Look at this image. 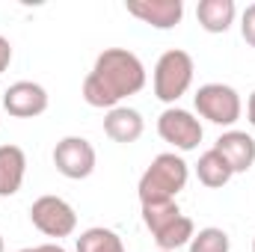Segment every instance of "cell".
<instances>
[{
	"label": "cell",
	"instance_id": "4",
	"mask_svg": "<svg viewBox=\"0 0 255 252\" xmlns=\"http://www.w3.org/2000/svg\"><path fill=\"white\" fill-rule=\"evenodd\" d=\"M193 104H196V113L202 119H208L211 125H220V127H232L244 113V101H241L238 89L229 86V83H205V86H199L196 95H193Z\"/></svg>",
	"mask_w": 255,
	"mask_h": 252
},
{
	"label": "cell",
	"instance_id": "15",
	"mask_svg": "<svg viewBox=\"0 0 255 252\" xmlns=\"http://www.w3.org/2000/svg\"><path fill=\"white\" fill-rule=\"evenodd\" d=\"M74 250L77 252H128L122 238L113 229H104V226H92V229L80 232Z\"/></svg>",
	"mask_w": 255,
	"mask_h": 252
},
{
	"label": "cell",
	"instance_id": "26",
	"mask_svg": "<svg viewBox=\"0 0 255 252\" xmlns=\"http://www.w3.org/2000/svg\"><path fill=\"white\" fill-rule=\"evenodd\" d=\"M157 252H160V250H157Z\"/></svg>",
	"mask_w": 255,
	"mask_h": 252
},
{
	"label": "cell",
	"instance_id": "7",
	"mask_svg": "<svg viewBox=\"0 0 255 252\" xmlns=\"http://www.w3.org/2000/svg\"><path fill=\"white\" fill-rule=\"evenodd\" d=\"M95 145L86 136H63L54 145V166L63 178L80 181L95 172Z\"/></svg>",
	"mask_w": 255,
	"mask_h": 252
},
{
	"label": "cell",
	"instance_id": "18",
	"mask_svg": "<svg viewBox=\"0 0 255 252\" xmlns=\"http://www.w3.org/2000/svg\"><path fill=\"white\" fill-rule=\"evenodd\" d=\"M187 247H190V252H229L232 250V238L223 229L208 226V229H202V232L193 235V241Z\"/></svg>",
	"mask_w": 255,
	"mask_h": 252
},
{
	"label": "cell",
	"instance_id": "10",
	"mask_svg": "<svg viewBox=\"0 0 255 252\" xmlns=\"http://www.w3.org/2000/svg\"><path fill=\"white\" fill-rule=\"evenodd\" d=\"M214 148L223 154V160L232 166V172H247L255 163V139L247 130H226L217 136Z\"/></svg>",
	"mask_w": 255,
	"mask_h": 252
},
{
	"label": "cell",
	"instance_id": "24",
	"mask_svg": "<svg viewBox=\"0 0 255 252\" xmlns=\"http://www.w3.org/2000/svg\"><path fill=\"white\" fill-rule=\"evenodd\" d=\"M3 250H6V247H3V235H0V252H3Z\"/></svg>",
	"mask_w": 255,
	"mask_h": 252
},
{
	"label": "cell",
	"instance_id": "20",
	"mask_svg": "<svg viewBox=\"0 0 255 252\" xmlns=\"http://www.w3.org/2000/svg\"><path fill=\"white\" fill-rule=\"evenodd\" d=\"M9 63H12V45L6 36H0V74L9 68Z\"/></svg>",
	"mask_w": 255,
	"mask_h": 252
},
{
	"label": "cell",
	"instance_id": "1",
	"mask_svg": "<svg viewBox=\"0 0 255 252\" xmlns=\"http://www.w3.org/2000/svg\"><path fill=\"white\" fill-rule=\"evenodd\" d=\"M145 65L128 48H107L98 54L92 71L83 80V101L95 110H113L125 98L142 92Z\"/></svg>",
	"mask_w": 255,
	"mask_h": 252
},
{
	"label": "cell",
	"instance_id": "11",
	"mask_svg": "<svg viewBox=\"0 0 255 252\" xmlns=\"http://www.w3.org/2000/svg\"><path fill=\"white\" fill-rule=\"evenodd\" d=\"M142 130H145V122H142L139 110H133V107L119 104V107L107 110V116H104V133L113 142L130 145V142H136L142 136Z\"/></svg>",
	"mask_w": 255,
	"mask_h": 252
},
{
	"label": "cell",
	"instance_id": "22",
	"mask_svg": "<svg viewBox=\"0 0 255 252\" xmlns=\"http://www.w3.org/2000/svg\"><path fill=\"white\" fill-rule=\"evenodd\" d=\"M36 252H65L60 244H42V247H36Z\"/></svg>",
	"mask_w": 255,
	"mask_h": 252
},
{
	"label": "cell",
	"instance_id": "13",
	"mask_svg": "<svg viewBox=\"0 0 255 252\" xmlns=\"http://www.w3.org/2000/svg\"><path fill=\"white\" fill-rule=\"evenodd\" d=\"M238 18L235 0H199L196 21L205 33H226Z\"/></svg>",
	"mask_w": 255,
	"mask_h": 252
},
{
	"label": "cell",
	"instance_id": "16",
	"mask_svg": "<svg viewBox=\"0 0 255 252\" xmlns=\"http://www.w3.org/2000/svg\"><path fill=\"white\" fill-rule=\"evenodd\" d=\"M193 235H196V226H193L190 217H175L166 229H160L157 235H151L154 238V244H157V250L160 252H175L181 250V247H187L193 241Z\"/></svg>",
	"mask_w": 255,
	"mask_h": 252
},
{
	"label": "cell",
	"instance_id": "25",
	"mask_svg": "<svg viewBox=\"0 0 255 252\" xmlns=\"http://www.w3.org/2000/svg\"><path fill=\"white\" fill-rule=\"evenodd\" d=\"M253 252H255V238H253Z\"/></svg>",
	"mask_w": 255,
	"mask_h": 252
},
{
	"label": "cell",
	"instance_id": "2",
	"mask_svg": "<svg viewBox=\"0 0 255 252\" xmlns=\"http://www.w3.org/2000/svg\"><path fill=\"white\" fill-rule=\"evenodd\" d=\"M190 178V166L181 154L175 151H163L157 154L148 169L139 175V205H154V202H175V196L187 187Z\"/></svg>",
	"mask_w": 255,
	"mask_h": 252
},
{
	"label": "cell",
	"instance_id": "3",
	"mask_svg": "<svg viewBox=\"0 0 255 252\" xmlns=\"http://www.w3.org/2000/svg\"><path fill=\"white\" fill-rule=\"evenodd\" d=\"M193 57L181 48H169L166 54H160V60L154 65V95L163 104H172L187 95V89L193 86Z\"/></svg>",
	"mask_w": 255,
	"mask_h": 252
},
{
	"label": "cell",
	"instance_id": "21",
	"mask_svg": "<svg viewBox=\"0 0 255 252\" xmlns=\"http://www.w3.org/2000/svg\"><path fill=\"white\" fill-rule=\"evenodd\" d=\"M247 119H250V125L255 127V92L250 95V101H247Z\"/></svg>",
	"mask_w": 255,
	"mask_h": 252
},
{
	"label": "cell",
	"instance_id": "5",
	"mask_svg": "<svg viewBox=\"0 0 255 252\" xmlns=\"http://www.w3.org/2000/svg\"><path fill=\"white\" fill-rule=\"evenodd\" d=\"M30 223L45 238H68L77 229V214L63 196H39L30 205Z\"/></svg>",
	"mask_w": 255,
	"mask_h": 252
},
{
	"label": "cell",
	"instance_id": "19",
	"mask_svg": "<svg viewBox=\"0 0 255 252\" xmlns=\"http://www.w3.org/2000/svg\"><path fill=\"white\" fill-rule=\"evenodd\" d=\"M241 36H244L247 45L255 48V3H250L244 9V15H241Z\"/></svg>",
	"mask_w": 255,
	"mask_h": 252
},
{
	"label": "cell",
	"instance_id": "17",
	"mask_svg": "<svg viewBox=\"0 0 255 252\" xmlns=\"http://www.w3.org/2000/svg\"><path fill=\"white\" fill-rule=\"evenodd\" d=\"M175 217H181L178 202H154V205H142V223L151 235H157L160 229H166Z\"/></svg>",
	"mask_w": 255,
	"mask_h": 252
},
{
	"label": "cell",
	"instance_id": "12",
	"mask_svg": "<svg viewBox=\"0 0 255 252\" xmlns=\"http://www.w3.org/2000/svg\"><path fill=\"white\" fill-rule=\"evenodd\" d=\"M27 175V154L18 145H0V196H15Z\"/></svg>",
	"mask_w": 255,
	"mask_h": 252
},
{
	"label": "cell",
	"instance_id": "9",
	"mask_svg": "<svg viewBox=\"0 0 255 252\" xmlns=\"http://www.w3.org/2000/svg\"><path fill=\"white\" fill-rule=\"evenodd\" d=\"M128 15L139 18L142 24L154 30H172L184 18V3L181 0H128Z\"/></svg>",
	"mask_w": 255,
	"mask_h": 252
},
{
	"label": "cell",
	"instance_id": "8",
	"mask_svg": "<svg viewBox=\"0 0 255 252\" xmlns=\"http://www.w3.org/2000/svg\"><path fill=\"white\" fill-rule=\"evenodd\" d=\"M3 110L15 119H36L48 110V89L36 80H18L3 92Z\"/></svg>",
	"mask_w": 255,
	"mask_h": 252
},
{
	"label": "cell",
	"instance_id": "6",
	"mask_svg": "<svg viewBox=\"0 0 255 252\" xmlns=\"http://www.w3.org/2000/svg\"><path fill=\"white\" fill-rule=\"evenodd\" d=\"M157 133L172 148L193 151V148H199V142L205 136V127H202V122L193 116L190 110H184V107H166L157 116Z\"/></svg>",
	"mask_w": 255,
	"mask_h": 252
},
{
	"label": "cell",
	"instance_id": "14",
	"mask_svg": "<svg viewBox=\"0 0 255 252\" xmlns=\"http://www.w3.org/2000/svg\"><path fill=\"white\" fill-rule=\"evenodd\" d=\"M232 175H235L232 166L223 160V154H220L217 148H208V151L199 157V163H196V178L211 190L226 187V184L232 181Z\"/></svg>",
	"mask_w": 255,
	"mask_h": 252
},
{
	"label": "cell",
	"instance_id": "23",
	"mask_svg": "<svg viewBox=\"0 0 255 252\" xmlns=\"http://www.w3.org/2000/svg\"><path fill=\"white\" fill-rule=\"evenodd\" d=\"M18 252H36V247H27V250H18Z\"/></svg>",
	"mask_w": 255,
	"mask_h": 252
}]
</instances>
